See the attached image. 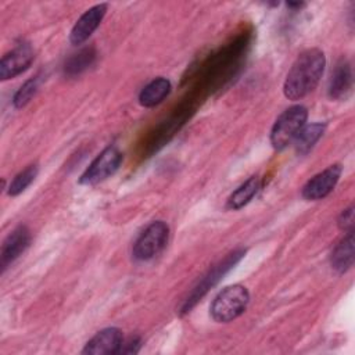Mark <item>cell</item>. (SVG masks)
<instances>
[{"label":"cell","instance_id":"obj_1","mask_svg":"<svg viewBox=\"0 0 355 355\" xmlns=\"http://www.w3.org/2000/svg\"><path fill=\"white\" fill-rule=\"evenodd\" d=\"M326 65L324 54L319 49H308L302 51L291 65L284 85L283 93L288 100H300L309 94L319 83Z\"/></svg>","mask_w":355,"mask_h":355},{"label":"cell","instance_id":"obj_2","mask_svg":"<svg viewBox=\"0 0 355 355\" xmlns=\"http://www.w3.org/2000/svg\"><path fill=\"white\" fill-rule=\"evenodd\" d=\"M250 302V293L241 284L225 287L211 304V316L215 322L227 323L239 318Z\"/></svg>","mask_w":355,"mask_h":355},{"label":"cell","instance_id":"obj_3","mask_svg":"<svg viewBox=\"0 0 355 355\" xmlns=\"http://www.w3.org/2000/svg\"><path fill=\"white\" fill-rule=\"evenodd\" d=\"M308 111L304 105H293L284 110L270 130V143L273 148L283 150L294 141L298 132L306 122Z\"/></svg>","mask_w":355,"mask_h":355},{"label":"cell","instance_id":"obj_4","mask_svg":"<svg viewBox=\"0 0 355 355\" xmlns=\"http://www.w3.org/2000/svg\"><path fill=\"white\" fill-rule=\"evenodd\" d=\"M169 227L162 220L150 223L137 237L133 245V257L137 261H148L157 257L166 245Z\"/></svg>","mask_w":355,"mask_h":355},{"label":"cell","instance_id":"obj_5","mask_svg":"<svg viewBox=\"0 0 355 355\" xmlns=\"http://www.w3.org/2000/svg\"><path fill=\"white\" fill-rule=\"evenodd\" d=\"M244 250H236L233 252H230L229 255H226L223 258V261H220L218 265H215L200 282L198 284L191 290V293L189 294V297L184 300L183 305H182V313L190 312V309L198 302V300L212 287L215 286L225 273H227L244 255Z\"/></svg>","mask_w":355,"mask_h":355},{"label":"cell","instance_id":"obj_6","mask_svg":"<svg viewBox=\"0 0 355 355\" xmlns=\"http://www.w3.org/2000/svg\"><path fill=\"white\" fill-rule=\"evenodd\" d=\"M121 162H122L121 151L114 146H108L93 159L89 168L80 176L79 182L82 184H96L107 179L108 176L114 175L119 168Z\"/></svg>","mask_w":355,"mask_h":355},{"label":"cell","instance_id":"obj_7","mask_svg":"<svg viewBox=\"0 0 355 355\" xmlns=\"http://www.w3.org/2000/svg\"><path fill=\"white\" fill-rule=\"evenodd\" d=\"M341 176L340 165H330L324 171L309 179L302 187V197L305 200H322L329 196L336 187Z\"/></svg>","mask_w":355,"mask_h":355},{"label":"cell","instance_id":"obj_8","mask_svg":"<svg viewBox=\"0 0 355 355\" xmlns=\"http://www.w3.org/2000/svg\"><path fill=\"white\" fill-rule=\"evenodd\" d=\"M107 12V4H96L86 10L71 29L69 40L72 44H80L89 39V36L98 28Z\"/></svg>","mask_w":355,"mask_h":355},{"label":"cell","instance_id":"obj_9","mask_svg":"<svg viewBox=\"0 0 355 355\" xmlns=\"http://www.w3.org/2000/svg\"><path fill=\"white\" fill-rule=\"evenodd\" d=\"M123 343L122 331L116 327H107L100 330L94 337H92L85 348L83 354L89 355H111L118 354Z\"/></svg>","mask_w":355,"mask_h":355},{"label":"cell","instance_id":"obj_10","mask_svg":"<svg viewBox=\"0 0 355 355\" xmlns=\"http://www.w3.org/2000/svg\"><path fill=\"white\" fill-rule=\"evenodd\" d=\"M33 61V51L29 44H18L10 53L4 54L0 61L1 80L11 79L24 72Z\"/></svg>","mask_w":355,"mask_h":355},{"label":"cell","instance_id":"obj_11","mask_svg":"<svg viewBox=\"0 0 355 355\" xmlns=\"http://www.w3.org/2000/svg\"><path fill=\"white\" fill-rule=\"evenodd\" d=\"M31 243V232L26 226L21 225L15 227L3 241L1 251H0V266L1 272L7 269L29 245Z\"/></svg>","mask_w":355,"mask_h":355},{"label":"cell","instance_id":"obj_12","mask_svg":"<svg viewBox=\"0 0 355 355\" xmlns=\"http://www.w3.org/2000/svg\"><path fill=\"white\" fill-rule=\"evenodd\" d=\"M352 87V71L351 65L347 60H341L337 62L334 71L331 72V78L329 82V96L331 98H343L347 97Z\"/></svg>","mask_w":355,"mask_h":355},{"label":"cell","instance_id":"obj_13","mask_svg":"<svg viewBox=\"0 0 355 355\" xmlns=\"http://www.w3.org/2000/svg\"><path fill=\"white\" fill-rule=\"evenodd\" d=\"M331 268L338 272H347L354 263V230L347 232L341 241L336 245L330 258Z\"/></svg>","mask_w":355,"mask_h":355},{"label":"cell","instance_id":"obj_14","mask_svg":"<svg viewBox=\"0 0 355 355\" xmlns=\"http://www.w3.org/2000/svg\"><path fill=\"white\" fill-rule=\"evenodd\" d=\"M171 92V82L165 78H155L147 83L140 94L139 101L143 107H154L159 104Z\"/></svg>","mask_w":355,"mask_h":355},{"label":"cell","instance_id":"obj_15","mask_svg":"<svg viewBox=\"0 0 355 355\" xmlns=\"http://www.w3.org/2000/svg\"><path fill=\"white\" fill-rule=\"evenodd\" d=\"M324 128H326V125L320 123V122L304 125L293 141L295 151L298 154H306L316 144V141L322 137Z\"/></svg>","mask_w":355,"mask_h":355},{"label":"cell","instance_id":"obj_16","mask_svg":"<svg viewBox=\"0 0 355 355\" xmlns=\"http://www.w3.org/2000/svg\"><path fill=\"white\" fill-rule=\"evenodd\" d=\"M259 178L251 176L248 180H245L240 187H237L227 200V208L229 209H240L245 204L251 201V198L257 194L259 189Z\"/></svg>","mask_w":355,"mask_h":355},{"label":"cell","instance_id":"obj_17","mask_svg":"<svg viewBox=\"0 0 355 355\" xmlns=\"http://www.w3.org/2000/svg\"><path fill=\"white\" fill-rule=\"evenodd\" d=\"M94 60V51L93 49H85L79 51L78 54H73L67 62H65V73L68 75H76L85 71Z\"/></svg>","mask_w":355,"mask_h":355},{"label":"cell","instance_id":"obj_18","mask_svg":"<svg viewBox=\"0 0 355 355\" xmlns=\"http://www.w3.org/2000/svg\"><path fill=\"white\" fill-rule=\"evenodd\" d=\"M37 171H39L37 165H29L24 171H21L19 173H17L15 178L12 179V182L10 183L8 194L10 196L21 194L35 180V178L37 175Z\"/></svg>","mask_w":355,"mask_h":355},{"label":"cell","instance_id":"obj_19","mask_svg":"<svg viewBox=\"0 0 355 355\" xmlns=\"http://www.w3.org/2000/svg\"><path fill=\"white\" fill-rule=\"evenodd\" d=\"M37 86H39V79H37V78L28 79V80L17 90V93H15V96H14V100H12L14 105H15L17 108H21V107L26 105V104L31 101V98L35 96V93H36V90H37Z\"/></svg>","mask_w":355,"mask_h":355},{"label":"cell","instance_id":"obj_20","mask_svg":"<svg viewBox=\"0 0 355 355\" xmlns=\"http://www.w3.org/2000/svg\"><path fill=\"white\" fill-rule=\"evenodd\" d=\"M338 226H340V229H343L345 232L352 230V226H354V207L352 205L341 212V215L338 218Z\"/></svg>","mask_w":355,"mask_h":355},{"label":"cell","instance_id":"obj_21","mask_svg":"<svg viewBox=\"0 0 355 355\" xmlns=\"http://www.w3.org/2000/svg\"><path fill=\"white\" fill-rule=\"evenodd\" d=\"M140 347V340L133 337L130 338L128 343H122V347L119 349V352H123V354H132V352H137Z\"/></svg>","mask_w":355,"mask_h":355},{"label":"cell","instance_id":"obj_22","mask_svg":"<svg viewBox=\"0 0 355 355\" xmlns=\"http://www.w3.org/2000/svg\"><path fill=\"white\" fill-rule=\"evenodd\" d=\"M287 6H288V7H291V8H298V7H302V6H304V3H291V1H288V3H287Z\"/></svg>","mask_w":355,"mask_h":355}]
</instances>
